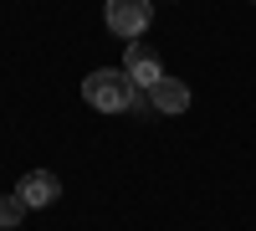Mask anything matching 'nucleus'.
Masks as SVG:
<instances>
[{
    "label": "nucleus",
    "mask_w": 256,
    "mask_h": 231,
    "mask_svg": "<svg viewBox=\"0 0 256 231\" xmlns=\"http://www.w3.org/2000/svg\"><path fill=\"white\" fill-rule=\"evenodd\" d=\"M16 195L26 200V211H46V205L62 200V180H56L52 170H26L20 185H16Z\"/></svg>",
    "instance_id": "nucleus-4"
},
{
    "label": "nucleus",
    "mask_w": 256,
    "mask_h": 231,
    "mask_svg": "<svg viewBox=\"0 0 256 231\" xmlns=\"http://www.w3.org/2000/svg\"><path fill=\"white\" fill-rule=\"evenodd\" d=\"M148 103H154V113H184L190 108V88L180 77H159L154 88H148Z\"/></svg>",
    "instance_id": "nucleus-5"
},
{
    "label": "nucleus",
    "mask_w": 256,
    "mask_h": 231,
    "mask_svg": "<svg viewBox=\"0 0 256 231\" xmlns=\"http://www.w3.org/2000/svg\"><path fill=\"white\" fill-rule=\"evenodd\" d=\"M20 216H26V200H20V195H0V226H20Z\"/></svg>",
    "instance_id": "nucleus-6"
},
{
    "label": "nucleus",
    "mask_w": 256,
    "mask_h": 231,
    "mask_svg": "<svg viewBox=\"0 0 256 231\" xmlns=\"http://www.w3.org/2000/svg\"><path fill=\"white\" fill-rule=\"evenodd\" d=\"M102 21H108V31L118 41H138L148 31V21H154V0H108Z\"/></svg>",
    "instance_id": "nucleus-2"
},
{
    "label": "nucleus",
    "mask_w": 256,
    "mask_h": 231,
    "mask_svg": "<svg viewBox=\"0 0 256 231\" xmlns=\"http://www.w3.org/2000/svg\"><path fill=\"white\" fill-rule=\"evenodd\" d=\"M251 6H256V0H251Z\"/></svg>",
    "instance_id": "nucleus-7"
},
{
    "label": "nucleus",
    "mask_w": 256,
    "mask_h": 231,
    "mask_svg": "<svg viewBox=\"0 0 256 231\" xmlns=\"http://www.w3.org/2000/svg\"><path fill=\"white\" fill-rule=\"evenodd\" d=\"M134 77H128L123 67H98L82 77V98L92 103L98 113H128V103H134Z\"/></svg>",
    "instance_id": "nucleus-1"
},
{
    "label": "nucleus",
    "mask_w": 256,
    "mask_h": 231,
    "mask_svg": "<svg viewBox=\"0 0 256 231\" xmlns=\"http://www.w3.org/2000/svg\"><path fill=\"white\" fill-rule=\"evenodd\" d=\"M123 72L128 77H134V88H154V82L164 77V62H159V52L154 47H144V41H128V47H123Z\"/></svg>",
    "instance_id": "nucleus-3"
}]
</instances>
